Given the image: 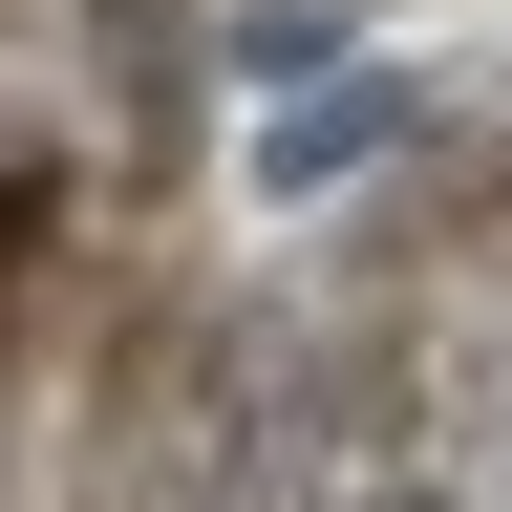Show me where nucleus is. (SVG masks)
Returning <instances> with one entry per match:
<instances>
[{
    "mask_svg": "<svg viewBox=\"0 0 512 512\" xmlns=\"http://www.w3.org/2000/svg\"><path fill=\"white\" fill-rule=\"evenodd\" d=\"M278 363L320 512H512V128H448L320 256Z\"/></svg>",
    "mask_w": 512,
    "mask_h": 512,
    "instance_id": "1",
    "label": "nucleus"
},
{
    "mask_svg": "<svg viewBox=\"0 0 512 512\" xmlns=\"http://www.w3.org/2000/svg\"><path fill=\"white\" fill-rule=\"evenodd\" d=\"M171 150H192L171 0H0V406L86 342V278L150 235Z\"/></svg>",
    "mask_w": 512,
    "mask_h": 512,
    "instance_id": "2",
    "label": "nucleus"
}]
</instances>
